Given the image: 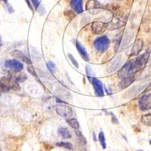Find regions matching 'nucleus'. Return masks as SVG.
I'll use <instances>...</instances> for the list:
<instances>
[{
	"mask_svg": "<svg viewBox=\"0 0 151 151\" xmlns=\"http://www.w3.org/2000/svg\"><path fill=\"white\" fill-rule=\"evenodd\" d=\"M149 51L144 52L142 55L138 58L126 62L118 71V76L121 79L128 76H132L134 73L139 71L146 65L149 58Z\"/></svg>",
	"mask_w": 151,
	"mask_h": 151,
	"instance_id": "1",
	"label": "nucleus"
},
{
	"mask_svg": "<svg viewBox=\"0 0 151 151\" xmlns=\"http://www.w3.org/2000/svg\"><path fill=\"white\" fill-rule=\"evenodd\" d=\"M110 45V41L106 36H99L94 41V47L97 52L103 54L108 50Z\"/></svg>",
	"mask_w": 151,
	"mask_h": 151,
	"instance_id": "2",
	"label": "nucleus"
},
{
	"mask_svg": "<svg viewBox=\"0 0 151 151\" xmlns=\"http://www.w3.org/2000/svg\"><path fill=\"white\" fill-rule=\"evenodd\" d=\"M56 113L59 116H62L63 118H65L66 119L69 118H71L73 113V109L70 106L66 105V104H62L57 105L55 107Z\"/></svg>",
	"mask_w": 151,
	"mask_h": 151,
	"instance_id": "3",
	"label": "nucleus"
},
{
	"mask_svg": "<svg viewBox=\"0 0 151 151\" xmlns=\"http://www.w3.org/2000/svg\"><path fill=\"white\" fill-rule=\"evenodd\" d=\"M86 9L91 14H97L103 10V6L97 0H88L86 2Z\"/></svg>",
	"mask_w": 151,
	"mask_h": 151,
	"instance_id": "4",
	"label": "nucleus"
},
{
	"mask_svg": "<svg viewBox=\"0 0 151 151\" xmlns=\"http://www.w3.org/2000/svg\"><path fill=\"white\" fill-rule=\"evenodd\" d=\"M138 106L141 111H147L151 109V94H143L138 100Z\"/></svg>",
	"mask_w": 151,
	"mask_h": 151,
	"instance_id": "5",
	"label": "nucleus"
},
{
	"mask_svg": "<svg viewBox=\"0 0 151 151\" xmlns=\"http://www.w3.org/2000/svg\"><path fill=\"white\" fill-rule=\"evenodd\" d=\"M0 83L2 85L8 88L9 90L12 89L14 91H19L21 89L20 85H19L18 82L16 81L15 79H12V78L7 77V76H4V77L1 78L0 79Z\"/></svg>",
	"mask_w": 151,
	"mask_h": 151,
	"instance_id": "6",
	"label": "nucleus"
},
{
	"mask_svg": "<svg viewBox=\"0 0 151 151\" xmlns=\"http://www.w3.org/2000/svg\"><path fill=\"white\" fill-rule=\"evenodd\" d=\"M88 80L93 86L94 93H95L97 96L103 97L104 95V86L101 81L95 77L89 78Z\"/></svg>",
	"mask_w": 151,
	"mask_h": 151,
	"instance_id": "7",
	"label": "nucleus"
},
{
	"mask_svg": "<svg viewBox=\"0 0 151 151\" xmlns=\"http://www.w3.org/2000/svg\"><path fill=\"white\" fill-rule=\"evenodd\" d=\"M109 23L102 22V21H94L91 24V31L96 35H100L104 33L108 27Z\"/></svg>",
	"mask_w": 151,
	"mask_h": 151,
	"instance_id": "8",
	"label": "nucleus"
},
{
	"mask_svg": "<svg viewBox=\"0 0 151 151\" xmlns=\"http://www.w3.org/2000/svg\"><path fill=\"white\" fill-rule=\"evenodd\" d=\"M5 67L14 71H21L24 69V64L19 60L12 59V60H5Z\"/></svg>",
	"mask_w": 151,
	"mask_h": 151,
	"instance_id": "9",
	"label": "nucleus"
},
{
	"mask_svg": "<svg viewBox=\"0 0 151 151\" xmlns=\"http://www.w3.org/2000/svg\"><path fill=\"white\" fill-rule=\"evenodd\" d=\"M144 41L141 39H137L134 42L133 47H132V52H131L130 55L129 57H133V56H137L141 53V52L143 50L144 48Z\"/></svg>",
	"mask_w": 151,
	"mask_h": 151,
	"instance_id": "10",
	"label": "nucleus"
},
{
	"mask_svg": "<svg viewBox=\"0 0 151 151\" xmlns=\"http://www.w3.org/2000/svg\"><path fill=\"white\" fill-rule=\"evenodd\" d=\"M76 48L77 49L78 52H79V55L82 57V58L86 62L89 61V55L88 54L87 51H86V48L83 46V45L81 42H79L78 40H76L75 42Z\"/></svg>",
	"mask_w": 151,
	"mask_h": 151,
	"instance_id": "11",
	"label": "nucleus"
},
{
	"mask_svg": "<svg viewBox=\"0 0 151 151\" xmlns=\"http://www.w3.org/2000/svg\"><path fill=\"white\" fill-rule=\"evenodd\" d=\"M70 5L73 12L76 14H82L83 12V0H70Z\"/></svg>",
	"mask_w": 151,
	"mask_h": 151,
	"instance_id": "12",
	"label": "nucleus"
},
{
	"mask_svg": "<svg viewBox=\"0 0 151 151\" xmlns=\"http://www.w3.org/2000/svg\"><path fill=\"white\" fill-rule=\"evenodd\" d=\"M122 63V58L121 57H117L116 58L113 59L110 64H109L108 67H107V71L109 73H113L116 71L117 69L119 68Z\"/></svg>",
	"mask_w": 151,
	"mask_h": 151,
	"instance_id": "13",
	"label": "nucleus"
},
{
	"mask_svg": "<svg viewBox=\"0 0 151 151\" xmlns=\"http://www.w3.org/2000/svg\"><path fill=\"white\" fill-rule=\"evenodd\" d=\"M134 76H128V77L123 78L121 79V81L119 83L118 86L120 89H125L127 88L129 86H130L132 83L134 82Z\"/></svg>",
	"mask_w": 151,
	"mask_h": 151,
	"instance_id": "14",
	"label": "nucleus"
},
{
	"mask_svg": "<svg viewBox=\"0 0 151 151\" xmlns=\"http://www.w3.org/2000/svg\"><path fill=\"white\" fill-rule=\"evenodd\" d=\"M12 55L13 57H14V58H18L19 60H21V61L26 63V64H31V60H29V58L27 56H26L24 53H22L21 51H19V50H14L12 52Z\"/></svg>",
	"mask_w": 151,
	"mask_h": 151,
	"instance_id": "15",
	"label": "nucleus"
},
{
	"mask_svg": "<svg viewBox=\"0 0 151 151\" xmlns=\"http://www.w3.org/2000/svg\"><path fill=\"white\" fill-rule=\"evenodd\" d=\"M66 122L68 124L69 126L73 129L74 130H77L80 128V125H79V121L76 118H69L66 119Z\"/></svg>",
	"mask_w": 151,
	"mask_h": 151,
	"instance_id": "16",
	"label": "nucleus"
},
{
	"mask_svg": "<svg viewBox=\"0 0 151 151\" xmlns=\"http://www.w3.org/2000/svg\"><path fill=\"white\" fill-rule=\"evenodd\" d=\"M58 133L64 139H69V138H71V137H72V134L70 132V131L66 129V128H60L58 130Z\"/></svg>",
	"mask_w": 151,
	"mask_h": 151,
	"instance_id": "17",
	"label": "nucleus"
},
{
	"mask_svg": "<svg viewBox=\"0 0 151 151\" xmlns=\"http://www.w3.org/2000/svg\"><path fill=\"white\" fill-rule=\"evenodd\" d=\"M14 72H15V73L13 74V76H14V79L17 81L18 83H24V81H26L27 79V76H26V74L18 73L20 71H14Z\"/></svg>",
	"mask_w": 151,
	"mask_h": 151,
	"instance_id": "18",
	"label": "nucleus"
},
{
	"mask_svg": "<svg viewBox=\"0 0 151 151\" xmlns=\"http://www.w3.org/2000/svg\"><path fill=\"white\" fill-rule=\"evenodd\" d=\"M141 122L144 124V125L147 126H150L151 127V113H148V114H144L141 116Z\"/></svg>",
	"mask_w": 151,
	"mask_h": 151,
	"instance_id": "19",
	"label": "nucleus"
},
{
	"mask_svg": "<svg viewBox=\"0 0 151 151\" xmlns=\"http://www.w3.org/2000/svg\"><path fill=\"white\" fill-rule=\"evenodd\" d=\"M56 145L60 147H64L67 150H73V145L71 143L67 142V141H60V142L56 143Z\"/></svg>",
	"mask_w": 151,
	"mask_h": 151,
	"instance_id": "20",
	"label": "nucleus"
},
{
	"mask_svg": "<svg viewBox=\"0 0 151 151\" xmlns=\"http://www.w3.org/2000/svg\"><path fill=\"white\" fill-rule=\"evenodd\" d=\"M75 133H76V136H77L78 141H79V142L82 144V146H83V145H86V143H87V141H86V137L83 136V133H82V132H81L79 129H77V130H75Z\"/></svg>",
	"mask_w": 151,
	"mask_h": 151,
	"instance_id": "21",
	"label": "nucleus"
},
{
	"mask_svg": "<svg viewBox=\"0 0 151 151\" xmlns=\"http://www.w3.org/2000/svg\"><path fill=\"white\" fill-rule=\"evenodd\" d=\"M98 141H99L100 144L101 145L102 148L105 150L106 148V138H105L104 133L103 132H100L98 134Z\"/></svg>",
	"mask_w": 151,
	"mask_h": 151,
	"instance_id": "22",
	"label": "nucleus"
},
{
	"mask_svg": "<svg viewBox=\"0 0 151 151\" xmlns=\"http://www.w3.org/2000/svg\"><path fill=\"white\" fill-rule=\"evenodd\" d=\"M31 2H32V4H33V6H34L35 9H36V10L39 13L42 14L41 11L45 12V11H44V9L42 7L41 5H40V0H31Z\"/></svg>",
	"mask_w": 151,
	"mask_h": 151,
	"instance_id": "23",
	"label": "nucleus"
},
{
	"mask_svg": "<svg viewBox=\"0 0 151 151\" xmlns=\"http://www.w3.org/2000/svg\"><path fill=\"white\" fill-rule=\"evenodd\" d=\"M27 70L28 72L29 73L31 74V75L33 76H34L35 78L36 79V80L38 81V83H41V81H40V79H39V78H38V76H37V73H36V71H35L34 68H33V67H32V66H29V67H27ZM42 84V83H41Z\"/></svg>",
	"mask_w": 151,
	"mask_h": 151,
	"instance_id": "24",
	"label": "nucleus"
},
{
	"mask_svg": "<svg viewBox=\"0 0 151 151\" xmlns=\"http://www.w3.org/2000/svg\"><path fill=\"white\" fill-rule=\"evenodd\" d=\"M67 57H68V58L70 59V60L71 63L73 64V65L76 69H79V64H78L77 60L74 58L73 55H71V54H68V55H67Z\"/></svg>",
	"mask_w": 151,
	"mask_h": 151,
	"instance_id": "25",
	"label": "nucleus"
},
{
	"mask_svg": "<svg viewBox=\"0 0 151 151\" xmlns=\"http://www.w3.org/2000/svg\"><path fill=\"white\" fill-rule=\"evenodd\" d=\"M86 75H87L88 79H89L91 77H94V73L92 71V69L91 68L90 66H86Z\"/></svg>",
	"mask_w": 151,
	"mask_h": 151,
	"instance_id": "26",
	"label": "nucleus"
},
{
	"mask_svg": "<svg viewBox=\"0 0 151 151\" xmlns=\"http://www.w3.org/2000/svg\"><path fill=\"white\" fill-rule=\"evenodd\" d=\"M47 67H48V68L49 69V70L52 73H54L55 71V70H56V66H55V64L52 61H48L47 63Z\"/></svg>",
	"mask_w": 151,
	"mask_h": 151,
	"instance_id": "27",
	"label": "nucleus"
},
{
	"mask_svg": "<svg viewBox=\"0 0 151 151\" xmlns=\"http://www.w3.org/2000/svg\"><path fill=\"white\" fill-rule=\"evenodd\" d=\"M111 122H113V124H115V125H118L119 124V120H118V119L116 118V116L113 113H111Z\"/></svg>",
	"mask_w": 151,
	"mask_h": 151,
	"instance_id": "28",
	"label": "nucleus"
},
{
	"mask_svg": "<svg viewBox=\"0 0 151 151\" xmlns=\"http://www.w3.org/2000/svg\"><path fill=\"white\" fill-rule=\"evenodd\" d=\"M5 5H6V9H7V11H8V12H9V14H12V13L14 12V9H13V7H12L10 4L8 3V4H6Z\"/></svg>",
	"mask_w": 151,
	"mask_h": 151,
	"instance_id": "29",
	"label": "nucleus"
},
{
	"mask_svg": "<svg viewBox=\"0 0 151 151\" xmlns=\"http://www.w3.org/2000/svg\"><path fill=\"white\" fill-rule=\"evenodd\" d=\"M9 91V89L8 88H6L4 85H2V83H0V91H1V92H6V91Z\"/></svg>",
	"mask_w": 151,
	"mask_h": 151,
	"instance_id": "30",
	"label": "nucleus"
},
{
	"mask_svg": "<svg viewBox=\"0 0 151 151\" xmlns=\"http://www.w3.org/2000/svg\"><path fill=\"white\" fill-rule=\"evenodd\" d=\"M25 2H27V5L29 6V8L30 9V10L32 11V12H33V4L30 3V2H29V0H25Z\"/></svg>",
	"mask_w": 151,
	"mask_h": 151,
	"instance_id": "31",
	"label": "nucleus"
},
{
	"mask_svg": "<svg viewBox=\"0 0 151 151\" xmlns=\"http://www.w3.org/2000/svg\"><path fill=\"white\" fill-rule=\"evenodd\" d=\"M56 102L57 103H60V104H67L64 101H61V100L58 98H56Z\"/></svg>",
	"mask_w": 151,
	"mask_h": 151,
	"instance_id": "32",
	"label": "nucleus"
},
{
	"mask_svg": "<svg viewBox=\"0 0 151 151\" xmlns=\"http://www.w3.org/2000/svg\"><path fill=\"white\" fill-rule=\"evenodd\" d=\"M93 140H94L95 142L97 141V138H96V135H95V134L94 133H93Z\"/></svg>",
	"mask_w": 151,
	"mask_h": 151,
	"instance_id": "33",
	"label": "nucleus"
},
{
	"mask_svg": "<svg viewBox=\"0 0 151 151\" xmlns=\"http://www.w3.org/2000/svg\"><path fill=\"white\" fill-rule=\"evenodd\" d=\"M150 90H151V83H150V86H148L147 88V89L145 90V92H146V91H150Z\"/></svg>",
	"mask_w": 151,
	"mask_h": 151,
	"instance_id": "34",
	"label": "nucleus"
},
{
	"mask_svg": "<svg viewBox=\"0 0 151 151\" xmlns=\"http://www.w3.org/2000/svg\"><path fill=\"white\" fill-rule=\"evenodd\" d=\"M2 36H1V35H0V48L2 47Z\"/></svg>",
	"mask_w": 151,
	"mask_h": 151,
	"instance_id": "35",
	"label": "nucleus"
},
{
	"mask_svg": "<svg viewBox=\"0 0 151 151\" xmlns=\"http://www.w3.org/2000/svg\"><path fill=\"white\" fill-rule=\"evenodd\" d=\"M149 143H150V145H151V140H150V141Z\"/></svg>",
	"mask_w": 151,
	"mask_h": 151,
	"instance_id": "36",
	"label": "nucleus"
},
{
	"mask_svg": "<svg viewBox=\"0 0 151 151\" xmlns=\"http://www.w3.org/2000/svg\"><path fill=\"white\" fill-rule=\"evenodd\" d=\"M137 151H144V150H137Z\"/></svg>",
	"mask_w": 151,
	"mask_h": 151,
	"instance_id": "37",
	"label": "nucleus"
},
{
	"mask_svg": "<svg viewBox=\"0 0 151 151\" xmlns=\"http://www.w3.org/2000/svg\"><path fill=\"white\" fill-rule=\"evenodd\" d=\"M0 151H2V149H1V148H0Z\"/></svg>",
	"mask_w": 151,
	"mask_h": 151,
	"instance_id": "38",
	"label": "nucleus"
},
{
	"mask_svg": "<svg viewBox=\"0 0 151 151\" xmlns=\"http://www.w3.org/2000/svg\"><path fill=\"white\" fill-rule=\"evenodd\" d=\"M0 96H1V94H0Z\"/></svg>",
	"mask_w": 151,
	"mask_h": 151,
	"instance_id": "39",
	"label": "nucleus"
}]
</instances>
